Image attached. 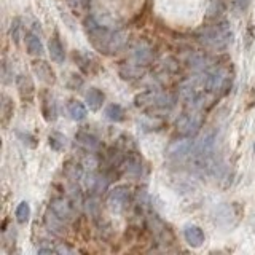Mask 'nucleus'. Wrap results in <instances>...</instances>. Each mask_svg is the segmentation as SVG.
<instances>
[{
    "mask_svg": "<svg viewBox=\"0 0 255 255\" xmlns=\"http://www.w3.org/2000/svg\"><path fill=\"white\" fill-rule=\"evenodd\" d=\"M124 165H126L124 166V169H126V172H129V174L137 176V174H140V171H142V163L135 158V156H129Z\"/></svg>",
    "mask_w": 255,
    "mask_h": 255,
    "instance_id": "393cba45",
    "label": "nucleus"
},
{
    "mask_svg": "<svg viewBox=\"0 0 255 255\" xmlns=\"http://www.w3.org/2000/svg\"><path fill=\"white\" fill-rule=\"evenodd\" d=\"M75 139H77V142L81 145V147L88 151H94L99 149V139L93 134L86 133V131H78L77 134H75Z\"/></svg>",
    "mask_w": 255,
    "mask_h": 255,
    "instance_id": "ddd939ff",
    "label": "nucleus"
},
{
    "mask_svg": "<svg viewBox=\"0 0 255 255\" xmlns=\"http://www.w3.org/2000/svg\"><path fill=\"white\" fill-rule=\"evenodd\" d=\"M104 99H105L104 93L97 88H91L88 93H86V104H88V107L93 112L99 110V108L102 107V104H104Z\"/></svg>",
    "mask_w": 255,
    "mask_h": 255,
    "instance_id": "2eb2a0df",
    "label": "nucleus"
},
{
    "mask_svg": "<svg viewBox=\"0 0 255 255\" xmlns=\"http://www.w3.org/2000/svg\"><path fill=\"white\" fill-rule=\"evenodd\" d=\"M50 209L54 214H58L62 220L70 222L75 217V209L74 204L66 198H54L50 203Z\"/></svg>",
    "mask_w": 255,
    "mask_h": 255,
    "instance_id": "0eeeda50",
    "label": "nucleus"
},
{
    "mask_svg": "<svg viewBox=\"0 0 255 255\" xmlns=\"http://www.w3.org/2000/svg\"><path fill=\"white\" fill-rule=\"evenodd\" d=\"M225 81H226V72L225 70L219 69V67H212L204 74L203 88L208 91V93H215V91L224 88Z\"/></svg>",
    "mask_w": 255,
    "mask_h": 255,
    "instance_id": "39448f33",
    "label": "nucleus"
},
{
    "mask_svg": "<svg viewBox=\"0 0 255 255\" xmlns=\"http://www.w3.org/2000/svg\"><path fill=\"white\" fill-rule=\"evenodd\" d=\"M66 224L67 222L62 220L58 214H54L51 209L45 214V226L48 231L53 233V235H58V236L66 235V231H67Z\"/></svg>",
    "mask_w": 255,
    "mask_h": 255,
    "instance_id": "6e6552de",
    "label": "nucleus"
},
{
    "mask_svg": "<svg viewBox=\"0 0 255 255\" xmlns=\"http://www.w3.org/2000/svg\"><path fill=\"white\" fill-rule=\"evenodd\" d=\"M183 236H185V241L192 247H201L203 242H204V233L199 226H195V225L185 226V230H183Z\"/></svg>",
    "mask_w": 255,
    "mask_h": 255,
    "instance_id": "9d476101",
    "label": "nucleus"
},
{
    "mask_svg": "<svg viewBox=\"0 0 255 255\" xmlns=\"http://www.w3.org/2000/svg\"><path fill=\"white\" fill-rule=\"evenodd\" d=\"M29 217H30V206L26 201L19 203V206L16 208V220H18L19 224H27V222H29Z\"/></svg>",
    "mask_w": 255,
    "mask_h": 255,
    "instance_id": "5701e85b",
    "label": "nucleus"
},
{
    "mask_svg": "<svg viewBox=\"0 0 255 255\" xmlns=\"http://www.w3.org/2000/svg\"><path fill=\"white\" fill-rule=\"evenodd\" d=\"M39 254H54V249H39Z\"/></svg>",
    "mask_w": 255,
    "mask_h": 255,
    "instance_id": "cd10ccee",
    "label": "nucleus"
},
{
    "mask_svg": "<svg viewBox=\"0 0 255 255\" xmlns=\"http://www.w3.org/2000/svg\"><path fill=\"white\" fill-rule=\"evenodd\" d=\"M0 110H2V123L3 126H7L10 118H12L13 112H15V105L12 99L7 94H2V104H0Z\"/></svg>",
    "mask_w": 255,
    "mask_h": 255,
    "instance_id": "6ab92c4d",
    "label": "nucleus"
},
{
    "mask_svg": "<svg viewBox=\"0 0 255 255\" xmlns=\"http://www.w3.org/2000/svg\"><path fill=\"white\" fill-rule=\"evenodd\" d=\"M204 123V118L199 112H190V113H182L180 117L177 118L176 126L177 131L180 133L185 137H195L199 129H201Z\"/></svg>",
    "mask_w": 255,
    "mask_h": 255,
    "instance_id": "7ed1b4c3",
    "label": "nucleus"
},
{
    "mask_svg": "<svg viewBox=\"0 0 255 255\" xmlns=\"http://www.w3.org/2000/svg\"><path fill=\"white\" fill-rule=\"evenodd\" d=\"M254 153H255V144H254Z\"/></svg>",
    "mask_w": 255,
    "mask_h": 255,
    "instance_id": "c85d7f7f",
    "label": "nucleus"
},
{
    "mask_svg": "<svg viewBox=\"0 0 255 255\" xmlns=\"http://www.w3.org/2000/svg\"><path fill=\"white\" fill-rule=\"evenodd\" d=\"M142 74H144V70L140 69V67H135V66H126V67H121L120 69V75H121L124 80L139 78Z\"/></svg>",
    "mask_w": 255,
    "mask_h": 255,
    "instance_id": "b1692460",
    "label": "nucleus"
},
{
    "mask_svg": "<svg viewBox=\"0 0 255 255\" xmlns=\"http://www.w3.org/2000/svg\"><path fill=\"white\" fill-rule=\"evenodd\" d=\"M151 50L147 46V45H139L137 48H134V58H135V61L137 62H142V64H145V62H149V61H151Z\"/></svg>",
    "mask_w": 255,
    "mask_h": 255,
    "instance_id": "4be33fe9",
    "label": "nucleus"
},
{
    "mask_svg": "<svg viewBox=\"0 0 255 255\" xmlns=\"http://www.w3.org/2000/svg\"><path fill=\"white\" fill-rule=\"evenodd\" d=\"M107 187V180L105 177H102L101 174H96V172H91L86 177V188L90 190L91 193H99L102 190H105Z\"/></svg>",
    "mask_w": 255,
    "mask_h": 255,
    "instance_id": "dca6fc26",
    "label": "nucleus"
},
{
    "mask_svg": "<svg viewBox=\"0 0 255 255\" xmlns=\"http://www.w3.org/2000/svg\"><path fill=\"white\" fill-rule=\"evenodd\" d=\"M42 112L45 115V120L46 121H54L56 120V115H58V110H56V102H54V97L50 93H45L43 94V99H42Z\"/></svg>",
    "mask_w": 255,
    "mask_h": 255,
    "instance_id": "f8f14e48",
    "label": "nucleus"
},
{
    "mask_svg": "<svg viewBox=\"0 0 255 255\" xmlns=\"http://www.w3.org/2000/svg\"><path fill=\"white\" fill-rule=\"evenodd\" d=\"M249 5H251V0H233V8L240 13L246 12L249 8Z\"/></svg>",
    "mask_w": 255,
    "mask_h": 255,
    "instance_id": "bb28decb",
    "label": "nucleus"
},
{
    "mask_svg": "<svg viewBox=\"0 0 255 255\" xmlns=\"http://www.w3.org/2000/svg\"><path fill=\"white\" fill-rule=\"evenodd\" d=\"M195 147H196V140H190V137L183 139V140H176L174 144L169 145L166 155L169 156L171 160H176V161L193 158Z\"/></svg>",
    "mask_w": 255,
    "mask_h": 255,
    "instance_id": "20e7f679",
    "label": "nucleus"
},
{
    "mask_svg": "<svg viewBox=\"0 0 255 255\" xmlns=\"http://www.w3.org/2000/svg\"><path fill=\"white\" fill-rule=\"evenodd\" d=\"M105 117L112 121H123L124 120V110L120 104H110L105 108Z\"/></svg>",
    "mask_w": 255,
    "mask_h": 255,
    "instance_id": "aec40b11",
    "label": "nucleus"
},
{
    "mask_svg": "<svg viewBox=\"0 0 255 255\" xmlns=\"http://www.w3.org/2000/svg\"><path fill=\"white\" fill-rule=\"evenodd\" d=\"M48 140H50V147L53 150H56V151H62L64 149L67 147L66 135L61 134V133H51L50 137H48Z\"/></svg>",
    "mask_w": 255,
    "mask_h": 255,
    "instance_id": "412c9836",
    "label": "nucleus"
},
{
    "mask_svg": "<svg viewBox=\"0 0 255 255\" xmlns=\"http://www.w3.org/2000/svg\"><path fill=\"white\" fill-rule=\"evenodd\" d=\"M32 69L37 74V77L40 78V81L46 85H53L56 81V74L51 69V66L45 61H34L32 62Z\"/></svg>",
    "mask_w": 255,
    "mask_h": 255,
    "instance_id": "1a4fd4ad",
    "label": "nucleus"
},
{
    "mask_svg": "<svg viewBox=\"0 0 255 255\" xmlns=\"http://www.w3.org/2000/svg\"><path fill=\"white\" fill-rule=\"evenodd\" d=\"M69 115L75 121H83L86 115H88V110H86V107L80 101H72L69 104Z\"/></svg>",
    "mask_w": 255,
    "mask_h": 255,
    "instance_id": "a211bd4d",
    "label": "nucleus"
},
{
    "mask_svg": "<svg viewBox=\"0 0 255 255\" xmlns=\"http://www.w3.org/2000/svg\"><path fill=\"white\" fill-rule=\"evenodd\" d=\"M48 50H50V56L54 62L58 64H62L64 59H66V51H64V46L62 43L59 42V39L56 35L53 37V39L50 40V43H48Z\"/></svg>",
    "mask_w": 255,
    "mask_h": 255,
    "instance_id": "4468645a",
    "label": "nucleus"
},
{
    "mask_svg": "<svg viewBox=\"0 0 255 255\" xmlns=\"http://www.w3.org/2000/svg\"><path fill=\"white\" fill-rule=\"evenodd\" d=\"M85 30L88 35V40L91 42L97 51L104 54H112L120 51L126 43V35L121 30L110 29L108 26L99 23L96 18L90 16L85 21Z\"/></svg>",
    "mask_w": 255,
    "mask_h": 255,
    "instance_id": "f257e3e1",
    "label": "nucleus"
},
{
    "mask_svg": "<svg viewBox=\"0 0 255 255\" xmlns=\"http://www.w3.org/2000/svg\"><path fill=\"white\" fill-rule=\"evenodd\" d=\"M26 46L29 54H34V56H42L43 54V45L40 37L34 34V32H27L26 34Z\"/></svg>",
    "mask_w": 255,
    "mask_h": 255,
    "instance_id": "f3484780",
    "label": "nucleus"
},
{
    "mask_svg": "<svg viewBox=\"0 0 255 255\" xmlns=\"http://www.w3.org/2000/svg\"><path fill=\"white\" fill-rule=\"evenodd\" d=\"M129 198H131V192H129L128 187L120 185V187H115L108 193V204L113 210L120 212L124 208L128 206L129 203Z\"/></svg>",
    "mask_w": 255,
    "mask_h": 255,
    "instance_id": "423d86ee",
    "label": "nucleus"
},
{
    "mask_svg": "<svg viewBox=\"0 0 255 255\" xmlns=\"http://www.w3.org/2000/svg\"><path fill=\"white\" fill-rule=\"evenodd\" d=\"M16 83H18L19 94L23 99L30 101L32 97H34L35 88H34V83H32V78L29 77V75H19L18 80H16Z\"/></svg>",
    "mask_w": 255,
    "mask_h": 255,
    "instance_id": "9b49d317",
    "label": "nucleus"
},
{
    "mask_svg": "<svg viewBox=\"0 0 255 255\" xmlns=\"http://www.w3.org/2000/svg\"><path fill=\"white\" fill-rule=\"evenodd\" d=\"M21 30H23V26H21V19L19 18H15L12 27H10V34H12V40L18 45L19 40H21Z\"/></svg>",
    "mask_w": 255,
    "mask_h": 255,
    "instance_id": "a878e982",
    "label": "nucleus"
},
{
    "mask_svg": "<svg viewBox=\"0 0 255 255\" xmlns=\"http://www.w3.org/2000/svg\"><path fill=\"white\" fill-rule=\"evenodd\" d=\"M198 40L204 43L206 46L214 48V50H225L233 42V34L224 23L219 26H209L201 29L198 32Z\"/></svg>",
    "mask_w": 255,
    "mask_h": 255,
    "instance_id": "f03ea898",
    "label": "nucleus"
}]
</instances>
